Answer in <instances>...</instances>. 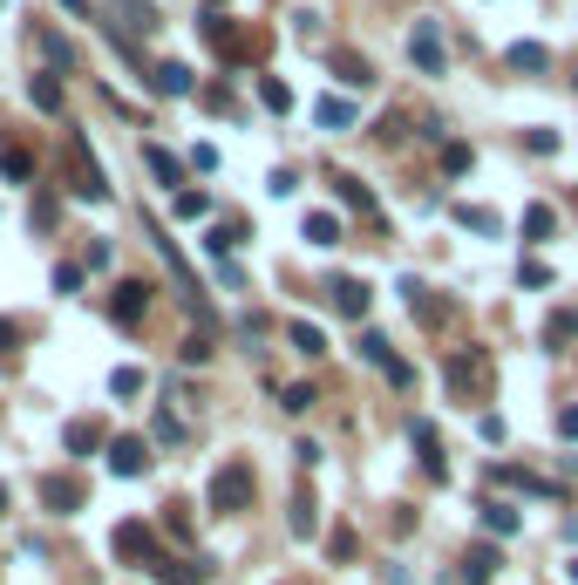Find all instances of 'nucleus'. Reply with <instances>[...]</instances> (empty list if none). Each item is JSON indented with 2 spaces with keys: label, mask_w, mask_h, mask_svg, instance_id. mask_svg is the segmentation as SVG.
Returning <instances> with one entry per match:
<instances>
[{
  "label": "nucleus",
  "mask_w": 578,
  "mask_h": 585,
  "mask_svg": "<svg viewBox=\"0 0 578 585\" xmlns=\"http://www.w3.org/2000/svg\"><path fill=\"white\" fill-rule=\"evenodd\" d=\"M116 14H123V35H130V41H143V35H157V28H164L150 0H116Z\"/></svg>",
  "instance_id": "nucleus-12"
},
{
  "label": "nucleus",
  "mask_w": 578,
  "mask_h": 585,
  "mask_svg": "<svg viewBox=\"0 0 578 585\" xmlns=\"http://www.w3.org/2000/svg\"><path fill=\"white\" fill-rule=\"evenodd\" d=\"M62 150H68V191L82 198V205H103V198H110V177H103V164L89 157V137H82V130H68Z\"/></svg>",
  "instance_id": "nucleus-1"
},
{
  "label": "nucleus",
  "mask_w": 578,
  "mask_h": 585,
  "mask_svg": "<svg viewBox=\"0 0 578 585\" xmlns=\"http://www.w3.org/2000/svg\"><path fill=\"white\" fill-rule=\"evenodd\" d=\"M82 287V266H55V293H75Z\"/></svg>",
  "instance_id": "nucleus-42"
},
{
  "label": "nucleus",
  "mask_w": 578,
  "mask_h": 585,
  "mask_svg": "<svg viewBox=\"0 0 578 585\" xmlns=\"http://www.w3.org/2000/svg\"><path fill=\"white\" fill-rule=\"evenodd\" d=\"M565 341H578V307H565V314L544 320V347H565Z\"/></svg>",
  "instance_id": "nucleus-22"
},
{
  "label": "nucleus",
  "mask_w": 578,
  "mask_h": 585,
  "mask_svg": "<svg viewBox=\"0 0 578 585\" xmlns=\"http://www.w3.org/2000/svg\"><path fill=\"white\" fill-rule=\"evenodd\" d=\"M442 170L463 177V170H470V143H449V150H442Z\"/></svg>",
  "instance_id": "nucleus-35"
},
{
  "label": "nucleus",
  "mask_w": 578,
  "mask_h": 585,
  "mask_svg": "<svg viewBox=\"0 0 578 585\" xmlns=\"http://www.w3.org/2000/svg\"><path fill=\"white\" fill-rule=\"evenodd\" d=\"M457 225H470V232H504V218L484 212V205H457Z\"/></svg>",
  "instance_id": "nucleus-25"
},
{
  "label": "nucleus",
  "mask_w": 578,
  "mask_h": 585,
  "mask_svg": "<svg viewBox=\"0 0 578 585\" xmlns=\"http://www.w3.org/2000/svg\"><path fill=\"white\" fill-rule=\"evenodd\" d=\"M62 443H68V456H95V449H103V422H89V416H75V422L62 429Z\"/></svg>",
  "instance_id": "nucleus-14"
},
{
  "label": "nucleus",
  "mask_w": 578,
  "mask_h": 585,
  "mask_svg": "<svg viewBox=\"0 0 578 585\" xmlns=\"http://www.w3.org/2000/svg\"><path fill=\"white\" fill-rule=\"evenodd\" d=\"M409 62H415L422 75H442V68H449V48H442L436 21H415V28H409Z\"/></svg>",
  "instance_id": "nucleus-4"
},
{
  "label": "nucleus",
  "mask_w": 578,
  "mask_h": 585,
  "mask_svg": "<svg viewBox=\"0 0 578 585\" xmlns=\"http://www.w3.org/2000/svg\"><path fill=\"white\" fill-rule=\"evenodd\" d=\"M28 96H35V110L62 116V82H55V75H35V82H28Z\"/></svg>",
  "instance_id": "nucleus-23"
},
{
  "label": "nucleus",
  "mask_w": 578,
  "mask_h": 585,
  "mask_svg": "<svg viewBox=\"0 0 578 585\" xmlns=\"http://www.w3.org/2000/svg\"><path fill=\"white\" fill-rule=\"evenodd\" d=\"M184 361H191V368L211 361V334H191V341H184Z\"/></svg>",
  "instance_id": "nucleus-40"
},
{
  "label": "nucleus",
  "mask_w": 578,
  "mask_h": 585,
  "mask_svg": "<svg viewBox=\"0 0 578 585\" xmlns=\"http://www.w3.org/2000/svg\"><path fill=\"white\" fill-rule=\"evenodd\" d=\"M326 551H334V558H355V551H361V538H355L347 524H334V538H326Z\"/></svg>",
  "instance_id": "nucleus-33"
},
{
  "label": "nucleus",
  "mask_w": 578,
  "mask_h": 585,
  "mask_svg": "<svg viewBox=\"0 0 578 585\" xmlns=\"http://www.w3.org/2000/svg\"><path fill=\"white\" fill-rule=\"evenodd\" d=\"M35 41H41V55L55 62V68H75V48H68L62 35H48V28H35Z\"/></svg>",
  "instance_id": "nucleus-27"
},
{
  "label": "nucleus",
  "mask_w": 578,
  "mask_h": 585,
  "mask_svg": "<svg viewBox=\"0 0 578 585\" xmlns=\"http://www.w3.org/2000/svg\"><path fill=\"white\" fill-rule=\"evenodd\" d=\"M484 531H497V538H511V531H517V511H511V504H484Z\"/></svg>",
  "instance_id": "nucleus-30"
},
{
  "label": "nucleus",
  "mask_w": 578,
  "mask_h": 585,
  "mask_svg": "<svg viewBox=\"0 0 578 585\" xmlns=\"http://www.w3.org/2000/svg\"><path fill=\"white\" fill-rule=\"evenodd\" d=\"M143 164H150V177H157V185H164V191H170V185H184V164H178V157H170V150H164V143H150V150H143Z\"/></svg>",
  "instance_id": "nucleus-18"
},
{
  "label": "nucleus",
  "mask_w": 578,
  "mask_h": 585,
  "mask_svg": "<svg viewBox=\"0 0 578 585\" xmlns=\"http://www.w3.org/2000/svg\"><path fill=\"white\" fill-rule=\"evenodd\" d=\"M504 62H511V68H524V75H538V68H551V55H544L538 41H511V48H504Z\"/></svg>",
  "instance_id": "nucleus-20"
},
{
  "label": "nucleus",
  "mask_w": 578,
  "mask_h": 585,
  "mask_svg": "<svg viewBox=\"0 0 578 585\" xmlns=\"http://www.w3.org/2000/svg\"><path fill=\"white\" fill-rule=\"evenodd\" d=\"M157 443H184V422L170 416V409H157Z\"/></svg>",
  "instance_id": "nucleus-37"
},
{
  "label": "nucleus",
  "mask_w": 578,
  "mask_h": 585,
  "mask_svg": "<svg viewBox=\"0 0 578 585\" xmlns=\"http://www.w3.org/2000/svg\"><path fill=\"white\" fill-rule=\"evenodd\" d=\"M299 239H307V245H341V218L334 212H307V218H299Z\"/></svg>",
  "instance_id": "nucleus-16"
},
{
  "label": "nucleus",
  "mask_w": 578,
  "mask_h": 585,
  "mask_svg": "<svg viewBox=\"0 0 578 585\" xmlns=\"http://www.w3.org/2000/svg\"><path fill=\"white\" fill-rule=\"evenodd\" d=\"M253 497H259V483H253V463H224V470L211 476V511L239 518V511H253Z\"/></svg>",
  "instance_id": "nucleus-3"
},
{
  "label": "nucleus",
  "mask_w": 578,
  "mask_h": 585,
  "mask_svg": "<svg viewBox=\"0 0 578 585\" xmlns=\"http://www.w3.org/2000/svg\"><path fill=\"white\" fill-rule=\"evenodd\" d=\"M14 341H21V334H14V320H0V354H14Z\"/></svg>",
  "instance_id": "nucleus-44"
},
{
  "label": "nucleus",
  "mask_w": 578,
  "mask_h": 585,
  "mask_svg": "<svg viewBox=\"0 0 578 585\" xmlns=\"http://www.w3.org/2000/svg\"><path fill=\"white\" fill-rule=\"evenodd\" d=\"M143 307H150V287H143V279H123V287L110 293V314H116L123 327H130V320H143Z\"/></svg>",
  "instance_id": "nucleus-11"
},
{
  "label": "nucleus",
  "mask_w": 578,
  "mask_h": 585,
  "mask_svg": "<svg viewBox=\"0 0 578 585\" xmlns=\"http://www.w3.org/2000/svg\"><path fill=\"white\" fill-rule=\"evenodd\" d=\"M361 361L382 368V361H388V341H382V334H361Z\"/></svg>",
  "instance_id": "nucleus-38"
},
{
  "label": "nucleus",
  "mask_w": 578,
  "mask_h": 585,
  "mask_svg": "<svg viewBox=\"0 0 578 585\" xmlns=\"http://www.w3.org/2000/svg\"><path fill=\"white\" fill-rule=\"evenodd\" d=\"M205 212H211L205 191H178V218H205Z\"/></svg>",
  "instance_id": "nucleus-32"
},
{
  "label": "nucleus",
  "mask_w": 578,
  "mask_h": 585,
  "mask_svg": "<svg viewBox=\"0 0 578 585\" xmlns=\"http://www.w3.org/2000/svg\"><path fill=\"white\" fill-rule=\"evenodd\" d=\"M334 75H341L347 89H368V82H374V68H368L361 48H334Z\"/></svg>",
  "instance_id": "nucleus-15"
},
{
  "label": "nucleus",
  "mask_w": 578,
  "mask_h": 585,
  "mask_svg": "<svg viewBox=\"0 0 578 585\" xmlns=\"http://www.w3.org/2000/svg\"><path fill=\"white\" fill-rule=\"evenodd\" d=\"M150 572H164V578H170V585H205V578H197V572H191V565H170V558H157V565H150Z\"/></svg>",
  "instance_id": "nucleus-34"
},
{
  "label": "nucleus",
  "mask_w": 578,
  "mask_h": 585,
  "mask_svg": "<svg viewBox=\"0 0 578 585\" xmlns=\"http://www.w3.org/2000/svg\"><path fill=\"white\" fill-rule=\"evenodd\" d=\"M103 456H110L116 476H143V470H150V443H143V436H116Z\"/></svg>",
  "instance_id": "nucleus-6"
},
{
  "label": "nucleus",
  "mask_w": 578,
  "mask_h": 585,
  "mask_svg": "<svg viewBox=\"0 0 578 585\" xmlns=\"http://www.w3.org/2000/svg\"><path fill=\"white\" fill-rule=\"evenodd\" d=\"M382 368H388V381H395V389H409V381H415V368H409V361H401V354H388V361H382Z\"/></svg>",
  "instance_id": "nucleus-41"
},
{
  "label": "nucleus",
  "mask_w": 578,
  "mask_h": 585,
  "mask_svg": "<svg viewBox=\"0 0 578 585\" xmlns=\"http://www.w3.org/2000/svg\"><path fill=\"white\" fill-rule=\"evenodd\" d=\"M286 524H293V538H313V497L307 491H293V518Z\"/></svg>",
  "instance_id": "nucleus-28"
},
{
  "label": "nucleus",
  "mask_w": 578,
  "mask_h": 585,
  "mask_svg": "<svg viewBox=\"0 0 578 585\" xmlns=\"http://www.w3.org/2000/svg\"><path fill=\"white\" fill-rule=\"evenodd\" d=\"M571 578H578V558H571Z\"/></svg>",
  "instance_id": "nucleus-48"
},
{
  "label": "nucleus",
  "mask_w": 578,
  "mask_h": 585,
  "mask_svg": "<svg viewBox=\"0 0 578 585\" xmlns=\"http://www.w3.org/2000/svg\"><path fill=\"white\" fill-rule=\"evenodd\" d=\"M326 191H334V198H341L347 212H361V218H374V191L361 185L355 170H334V177H326Z\"/></svg>",
  "instance_id": "nucleus-8"
},
{
  "label": "nucleus",
  "mask_w": 578,
  "mask_h": 585,
  "mask_svg": "<svg viewBox=\"0 0 578 585\" xmlns=\"http://www.w3.org/2000/svg\"><path fill=\"white\" fill-rule=\"evenodd\" d=\"M280 409H286V416H307V409H313V381H293V389L280 395Z\"/></svg>",
  "instance_id": "nucleus-31"
},
{
  "label": "nucleus",
  "mask_w": 578,
  "mask_h": 585,
  "mask_svg": "<svg viewBox=\"0 0 578 585\" xmlns=\"http://www.w3.org/2000/svg\"><path fill=\"white\" fill-rule=\"evenodd\" d=\"M259 103H266V110H280V116H286V110H293V89L280 82V75H266V82H259Z\"/></svg>",
  "instance_id": "nucleus-29"
},
{
  "label": "nucleus",
  "mask_w": 578,
  "mask_h": 585,
  "mask_svg": "<svg viewBox=\"0 0 578 585\" xmlns=\"http://www.w3.org/2000/svg\"><path fill=\"white\" fill-rule=\"evenodd\" d=\"M286 341H293V354H307V361H313V354H326V334H320L313 320H293V327H286Z\"/></svg>",
  "instance_id": "nucleus-21"
},
{
  "label": "nucleus",
  "mask_w": 578,
  "mask_h": 585,
  "mask_svg": "<svg viewBox=\"0 0 578 585\" xmlns=\"http://www.w3.org/2000/svg\"><path fill=\"white\" fill-rule=\"evenodd\" d=\"M558 436H565V443H578V409H565V416H558Z\"/></svg>",
  "instance_id": "nucleus-43"
},
{
  "label": "nucleus",
  "mask_w": 578,
  "mask_h": 585,
  "mask_svg": "<svg viewBox=\"0 0 578 585\" xmlns=\"http://www.w3.org/2000/svg\"><path fill=\"white\" fill-rule=\"evenodd\" d=\"M442 381H449V389H457L463 402L490 395V354H484V347H457V354L442 361Z\"/></svg>",
  "instance_id": "nucleus-2"
},
{
  "label": "nucleus",
  "mask_w": 578,
  "mask_h": 585,
  "mask_svg": "<svg viewBox=\"0 0 578 585\" xmlns=\"http://www.w3.org/2000/svg\"><path fill=\"white\" fill-rule=\"evenodd\" d=\"M41 504H48L55 518L82 511V476H48V483H41Z\"/></svg>",
  "instance_id": "nucleus-9"
},
{
  "label": "nucleus",
  "mask_w": 578,
  "mask_h": 585,
  "mask_svg": "<svg viewBox=\"0 0 578 585\" xmlns=\"http://www.w3.org/2000/svg\"><path fill=\"white\" fill-rule=\"evenodd\" d=\"M0 511H8V483H0Z\"/></svg>",
  "instance_id": "nucleus-46"
},
{
  "label": "nucleus",
  "mask_w": 578,
  "mask_h": 585,
  "mask_svg": "<svg viewBox=\"0 0 578 585\" xmlns=\"http://www.w3.org/2000/svg\"><path fill=\"white\" fill-rule=\"evenodd\" d=\"M205 8H211V14H218V8H224V0H205Z\"/></svg>",
  "instance_id": "nucleus-47"
},
{
  "label": "nucleus",
  "mask_w": 578,
  "mask_h": 585,
  "mask_svg": "<svg viewBox=\"0 0 578 585\" xmlns=\"http://www.w3.org/2000/svg\"><path fill=\"white\" fill-rule=\"evenodd\" d=\"M143 82L157 89V96H197V82H191V68H184V62H150V68H143Z\"/></svg>",
  "instance_id": "nucleus-7"
},
{
  "label": "nucleus",
  "mask_w": 578,
  "mask_h": 585,
  "mask_svg": "<svg viewBox=\"0 0 578 585\" xmlns=\"http://www.w3.org/2000/svg\"><path fill=\"white\" fill-rule=\"evenodd\" d=\"M62 8H68V14H89V0H62Z\"/></svg>",
  "instance_id": "nucleus-45"
},
{
  "label": "nucleus",
  "mask_w": 578,
  "mask_h": 585,
  "mask_svg": "<svg viewBox=\"0 0 578 585\" xmlns=\"http://www.w3.org/2000/svg\"><path fill=\"white\" fill-rule=\"evenodd\" d=\"M415 449H422V470H429V476H449V456L436 443V422H415Z\"/></svg>",
  "instance_id": "nucleus-17"
},
{
  "label": "nucleus",
  "mask_w": 578,
  "mask_h": 585,
  "mask_svg": "<svg viewBox=\"0 0 578 585\" xmlns=\"http://www.w3.org/2000/svg\"><path fill=\"white\" fill-rule=\"evenodd\" d=\"M116 558H130V565H157V538H150V524H116Z\"/></svg>",
  "instance_id": "nucleus-5"
},
{
  "label": "nucleus",
  "mask_w": 578,
  "mask_h": 585,
  "mask_svg": "<svg viewBox=\"0 0 578 585\" xmlns=\"http://www.w3.org/2000/svg\"><path fill=\"white\" fill-rule=\"evenodd\" d=\"M320 130H355V103H347V96H320Z\"/></svg>",
  "instance_id": "nucleus-19"
},
{
  "label": "nucleus",
  "mask_w": 578,
  "mask_h": 585,
  "mask_svg": "<svg viewBox=\"0 0 578 585\" xmlns=\"http://www.w3.org/2000/svg\"><path fill=\"white\" fill-rule=\"evenodd\" d=\"M110 389H116V395H143V368H116Z\"/></svg>",
  "instance_id": "nucleus-36"
},
{
  "label": "nucleus",
  "mask_w": 578,
  "mask_h": 585,
  "mask_svg": "<svg viewBox=\"0 0 578 585\" xmlns=\"http://www.w3.org/2000/svg\"><path fill=\"white\" fill-rule=\"evenodd\" d=\"M326 300H334L347 320H368V287H361V279H334V287H326Z\"/></svg>",
  "instance_id": "nucleus-13"
},
{
  "label": "nucleus",
  "mask_w": 578,
  "mask_h": 585,
  "mask_svg": "<svg viewBox=\"0 0 578 585\" xmlns=\"http://www.w3.org/2000/svg\"><path fill=\"white\" fill-rule=\"evenodd\" d=\"M0 177H14V185H35V150L21 137H0Z\"/></svg>",
  "instance_id": "nucleus-10"
},
{
  "label": "nucleus",
  "mask_w": 578,
  "mask_h": 585,
  "mask_svg": "<svg viewBox=\"0 0 578 585\" xmlns=\"http://www.w3.org/2000/svg\"><path fill=\"white\" fill-rule=\"evenodd\" d=\"M490 565H497V551H490V545H476V551L463 558V578H470V585H490Z\"/></svg>",
  "instance_id": "nucleus-26"
},
{
  "label": "nucleus",
  "mask_w": 578,
  "mask_h": 585,
  "mask_svg": "<svg viewBox=\"0 0 578 585\" xmlns=\"http://www.w3.org/2000/svg\"><path fill=\"white\" fill-rule=\"evenodd\" d=\"M517 279H524V287H551V266H544V259H524Z\"/></svg>",
  "instance_id": "nucleus-39"
},
{
  "label": "nucleus",
  "mask_w": 578,
  "mask_h": 585,
  "mask_svg": "<svg viewBox=\"0 0 578 585\" xmlns=\"http://www.w3.org/2000/svg\"><path fill=\"white\" fill-rule=\"evenodd\" d=\"M551 232H558V218H551V205H531V212H524V239H531V245H544Z\"/></svg>",
  "instance_id": "nucleus-24"
}]
</instances>
